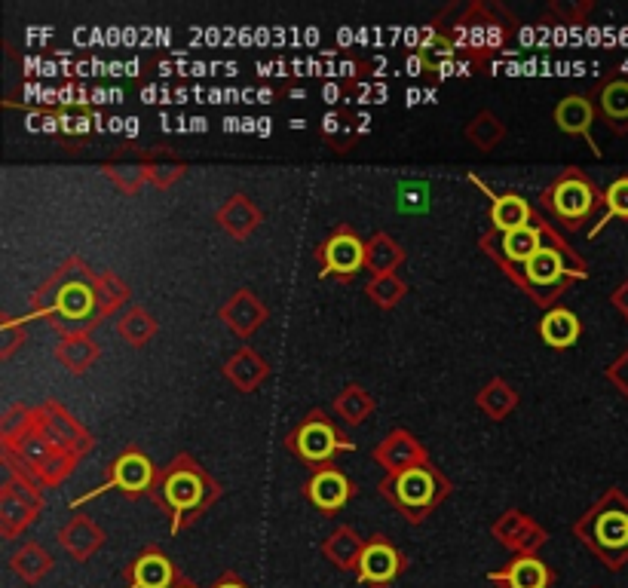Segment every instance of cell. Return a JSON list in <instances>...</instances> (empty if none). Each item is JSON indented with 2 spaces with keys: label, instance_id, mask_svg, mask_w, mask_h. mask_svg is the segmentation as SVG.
Returning a JSON list of instances; mask_svg holds the SVG:
<instances>
[{
  "label": "cell",
  "instance_id": "obj_1",
  "mask_svg": "<svg viewBox=\"0 0 628 588\" xmlns=\"http://www.w3.org/2000/svg\"><path fill=\"white\" fill-rule=\"evenodd\" d=\"M310 500H313L319 509H325V512L341 509V506L350 500V481H347L341 472L325 469V472H319V475L310 481Z\"/></svg>",
  "mask_w": 628,
  "mask_h": 588
},
{
  "label": "cell",
  "instance_id": "obj_2",
  "mask_svg": "<svg viewBox=\"0 0 628 588\" xmlns=\"http://www.w3.org/2000/svg\"><path fill=\"white\" fill-rule=\"evenodd\" d=\"M396 573H399V555L390 546L374 543V546H368L362 552V558H359V576H362V582L383 585V582H390Z\"/></svg>",
  "mask_w": 628,
  "mask_h": 588
},
{
  "label": "cell",
  "instance_id": "obj_3",
  "mask_svg": "<svg viewBox=\"0 0 628 588\" xmlns=\"http://www.w3.org/2000/svg\"><path fill=\"white\" fill-rule=\"evenodd\" d=\"M362 242L350 233H337L334 239H328L325 245V267L334 273H353L362 267Z\"/></svg>",
  "mask_w": 628,
  "mask_h": 588
},
{
  "label": "cell",
  "instance_id": "obj_4",
  "mask_svg": "<svg viewBox=\"0 0 628 588\" xmlns=\"http://www.w3.org/2000/svg\"><path fill=\"white\" fill-rule=\"evenodd\" d=\"M298 451L310 463H325L337 451V435L331 432V426L313 420L298 432Z\"/></svg>",
  "mask_w": 628,
  "mask_h": 588
},
{
  "label": "cell",
  "instance_id": "obj_5",
  "mask_svg": "<svg viewBox=\"0 0 628 588\" xmlns=\"http://www.w3.org/2000/svg\"><path fill=\"white\" fill-rule=\"evenodd\" d=\"M552 203H555V212L564 218H583L592 209V190L583 181L567 178L555 187Z\"/></svg>",
  "mask_w": 628,
  "mask_h": 588
},
{
  "label": "cell",
  "instance_id": "obj_6",
  "mask_svg": "<svg viewBox=\"0 0 628 588\" xmlns=\"http://www.w3.org/2000/svg\"><path fill=\"white\" fill-rule=\"evenodd\" d=\"M432 490H436V484H432V475L426 469H408L396 481V494L408 509H423L432 500Z\"/></svg>",
  "mask_w": 628,
  "mask_h": 588
},
{
  "label": "cell",
  "instance_id": "obj_7",
  "mask_svg": "<svg viewBox=\"0 0 628 588\" xmlns=\"http://www.w3.org/2000/svg\"><path fill=\"white\" fill-rule=\"evenodd\" d=\"M200 497H203V484H200V478L193 475V472H175V475L166 481V500H169L178 512H184V509H190V506H197Z\"/></svg>",
  "mask_w": 628,
  "mask_h": 588
},
{
  "label": "cell",
  "instance_id": "obj_8",
  "mask_svg": "<svg viewBox=\"0 0 628 588\" xmlns=\"http://www.w3.org/2000/svg\"><path fill=\"white\" fill-rule=\"evenodd\" d=\"M540 334L549 347H570V343L579 337V322L570 310H555L543 319Z\"/></svg>",
  "mask_w": 628,
  "mask_h": 588
},
{
  "label": "cell",
  "instance_id": "obj_9",
  "mask_svg": "<svg viewBox=\"0 0 628 588\" xmlns=\"http://www.w3.org/2000/svg\"><path fill=\"white\" fill-rule=\"evenodd\" d=\"M135 588H169L172 567L163 555H144L132 570Z\"/></svg>",
  "mask_w": 628,
  "mask_h": 588
},
{
  "label": "cell",
  "instance_id": "obj_10",
  "mask_svg": "<svg viewBox=\"0 0 628 588\" xmlns=\"http://www.w3.org/2000/svg\"><path fill=\"white\" fill-rule=\"evenodd\" d=\"M555 120L564 132H589L592 123V105L583 95H570L555 108Z\"/></svg>",
  "mask_w": 628,
  "mask_h": 588
},
{
  "label": "cell",
  "instance_id": "obj_11",
  "mask_svg": "<svg viewBox=\"0 0 628 588\" xmlns=\"http://www.w3.org/2000/svg\"><path fill=\"white\" fill-rule=\"evenodd\" d=\"M114 481L123 487V490H141L151 484V463L144 460L141 454H126L123 460H117V472H114Z\"/></svg>",
  "mask_w": 628,
  "mask_h": 588
},
{
  "label": "cell",
  "instance_id": "obj_12",
  "mask_svg": "<svg viewBox=\"0 0 628 588\" xmlns=\"http://www.w3.org/2000/svg\"><path fill=\"white\" fill-rule=\"evenodd\" d=\"M494 224L503 230V233H512V230H521L527 227V218H530V209L527 203L521 200V196H500V200L494 203V212H491Z\"/></svg>",
  "mask_w": 628,
  "mask_h": 588
},
{
  "label": "cell",
  "instance_id": "obj_13",
  "mask_svg": "<svg viewBox=\"0 0 628 588\" xmlns=\"http://www.w3.org/2000/svg\"><path fill=\"white\" fill-rule=\"evenodd\" d=\"M524 270H527V279L534 282V285H555L558 279H561V258H558V252H552V249H540L534 258H530L527 264H524Z\"/></svg>",
  "mask_w": 628,
  "mask_h": 588
},
{
  "label": "cell",
  "instance_id": "obj_14",
  "mask_svg": "<svg viewBox=\"0 0 628 588\" xmlns=\"http://www.w3.org/2000/svg\"><path fill=\"white\" fill-rule=\"evenodd\" d=\"M503 249L512 261H530L537 252H540V236L537 230L530 227H521V230H512V233H503Z\"/></svg>",
  "mask_w": 628,
  "mask_h": 588
},
{
  "label": "cell",
  "instance_id": "obj_15",
  "mask_svg": "<svg viewBox=\"0 0 628 588\" xmlns=\"http://www.w3.org/2000/svg\"><path fill=\"white\" fill-rule=\"evenodd\" d=\"M509 582V588H546L549 582V573L540 561L534 558H527V561H518L506 576H500Z\"/></svg>",
  "mask_w": 628,
  "mask_h": 588
},
{
  "label": "cell",
  "instance_id": "obj_16",
  "mask_svg": "<svg viewBox=\"0 0 628 588\" xmlns=\"http://www.w3.org/2000/svg\"><path fill=\"white\" fill-rule=\"evenodd\" d=\"M598 539L604 546H613V549L625 546L628 543V515H622V512L604 515L598 521Z\"/></svg>",
  "mask_w": 628,
  "mask_h": 588
},
{
  "label": "cell",
  "instance_id": "obj_17",
  "mask_svg": "<svg viewBox=\"0 0 628 588\" xmlns=\"http://www.w3.org/2000/svg\"><path fill=\"white\" fill-rule=\"evenodd\" d=\"M89 307H92V294H89V288H83V285H68V288L62 291L59 310H62L65 316H71V319L86 316Z\"/></svg>",
  "mask_w": 628,
  "mask_h": 588
},
{
  "label": "cell",
  "instance_id": "obj_18",
  "mask_svg": "<svg viewBox=\"0 0 628 588\" xmlns=\"http://www.w3.org/2000/svg\"><path fill=\"white\" fill-rule=\"evenodd\" d=\"M604 111L610 117H628V83H613L604 89Z\"/></svg>",
  "mask_w": 628,
  "mask_h": 588
},
{
  "label": "cell",
  "instance_id": "obj_19",
  "mask_svg": "<svg viewBox=\"0 0 628 588\" xmlns=\"http://www.w3.org/2000/svg\"><path fill=\"white\" fill-rule=\"evenodd\" d=\"M607 206L613 215L628 218V178H619L610 190H607Z\"/></svg>",
  "mask_w": 628,
  "mask_h": 588
},
{
  "label": "cell",
  "instance_id": "obj_20",
  "mask_svg": "<svg viewBox=\"0 0 628 588\" xmlns=\"http://www.w3.org/2000/svg\"><path fill=\"white\" fill-rule=\"evenodd\" d=\"M218 588H243V585H218Z\"/></svg>",
  "mask_w": 628,
  "mask_h": 588
}]
</instances>
